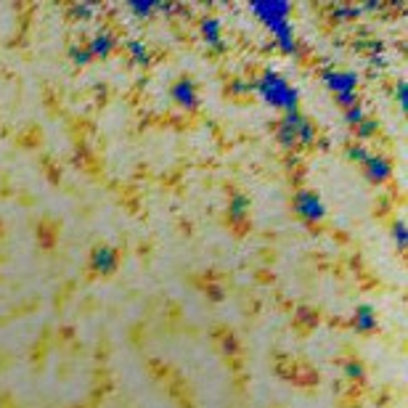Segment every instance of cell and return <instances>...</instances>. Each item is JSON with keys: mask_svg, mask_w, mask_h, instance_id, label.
<instances>
[{"mask_svg": "<svg viewBox=\"0 0 408 408\" xmlns=\"http://www.w3.org/2000/svg\"><path fill=\"white\" fill-rule=\"evenodd\" d=\"M127 51H130V59L136 61V64H149V61H152L149 48L143 46L141 40H130V43H127Z\"/></svg>", "mask_w": 408, "mask_h": 408, "instance_id": "5bb4252c", "label": "cell"}, {"mask_svg": "<svg viewBox=\"0 0 408 408\" xmlns=\"http://www.w3.org/2000/svg\"><path fill=\"white\" fill-rule=\"evenodd\" d=\"M348 374H353V377H363V369L358 366V363H350V366H348Z\"/></svg>", "mask_w": 408, "mask_h": 408, "instance_id": "cb8c5ba5", "label": "cell"}, {"mask_svg": "<svg viewBox=\"0 0 408 408\" xmlns=\"http://www.w3.org/2000/svg\"><path fill=\"white\" fill-rule=\"evenodd\" d=\"M247 207H249V199L242 197V194H236V197L231 199V220H242L244 215H247Z\"/></svg>", "mask_w": 408, "mask_h": 408, "instance_id": "9a60e30c", "label": "cell"}, {"mask_svg": "<svg viewBox=\"0 0 408 408\" xmlns=\"http://www.w3.org/2000/svg\"><path fill=\"white\" fill-rule=\"evenodd\" d=\"M93 14H96V8H93L91 3H80V6H75V16H77V19H91Z\"/></svg>", "mask_w": 408, "mask_h": 408, "instance_id": "7402d4cb", "label": "cell"}, {"mask_svg": "<svg viewBox=\"0 0 408 408\" xmlns=\"http://www.w3.org/2000/svg\"><path fill=\"white\" fill-rule=\"evenodd\" d=\"M114 46H117V40L109 32H98L91 40V46H88V53H91V59H109Z\"/></svg>", "mask_w": 408, "mask_h": 408, "instance_id": "7c38bea8", "label": "cell"}, {"mask_svg": "<svg viewBox=\"0 0 408 408\" xmlns=\"http://www.w3.org/2000/svg\"><path fill=\"white\" fill-rule=\"evenodd\" d=\"M393 236H395V244H398L400 249H406V223H395Z\"/></svg>", "mask_w": 408, "mask_h": 408, "instance_id": "ffe728a7", "label": "cell"}, {"mask_svg": "<svg viewBox=\"0 0 408 408\" xmlns=\"http://www.w3.org/2000/svg\"><path fill=\"white\" fill-rule=\"evenodd\" d=\"M91 265H93V271L109 276V273L117 271V252H114L112 247H98V249H93Z\"/></svg>", "mask_w": 408, "mask_h": 408, "instance_id": "30bf717a", "label": "cell"}, {"mask_svg": "<svg viewBox=\"0 0 408 408\" xmlns=\"http://www.w3.org/2000/svg\"><path fill=\"white\" fill-rule=\"evenodd\" d=\"M249 8L268 30L281 21H289V3H284V0H255V3H249Z\"/></svg>", "mask_w": 408, "mask_h": 408, "instance_id": "3957f363", "label": "cell"}, {"mask_svg": "<svg viewBox=\"0 0 408 408\" xmlns=\"http://www.w3.org/2000/svg\"><path fill=\"white\" fill-rule=\"evenodd\" d=\"M323 85L334 96H350L358 88V75L355 72H339V69H326L323 72Z\"/></svg>", "mask_w": 408, "mask_h": 408, "instance_id": "5b68a950", "label": "cell"}, {"mask_svg": "<svg viewBox=\"0 0 408 408\" xmlns=\"http://www.w3.org/2000/svg\"><path fill=\"white\" fill-rule=\"evenodd\" d=\"M127 8L136 16H141V19H152L154 14H162V11H175L178 6H172V3H154V0H133V3H127Z\"/></svg>", "mask_w": 408, "mask_h": 408, "instance_id": "8fae6325", "label": "cell"}, {"mask_svg": "<svg viewBox=\"0 0 408 408\" xmlns=\"http://www.w3.org/2000/svg\"><path fill=\"white\" fill-rule=\"evenodd\" d=\"M363 117H366V112H363V109H361L358 104L350 106V109H345V120H348L350 125H353V127H355V125H358V122H361Z\"/></svg>", "mask_w": 408, "mask_h": 408, "instance_id": "e0dca14e", "label": "cell"}, {"mask_svg": "<svg viewBox=\"0 0 408 408\" xmlns=\"http://www.w3.org/2000/svg\"><path fill=\"white\" fill-rule=\"evenodd\" d=\"M358 11L361 8H348V6H337L334 8V14L339 16V19H353V16H358Z\"/></svg>", "mask_w": 408, "mask_h": 408, "instance_id": "603a6c76", "label": "cell"}, {"mask_svg": "<svg viewBox=\"0 0 408 408\" xmlns=\"http://www.w3.org/2000/svg\"><path fill=\"white\" fill-rule=\"evenodd\" d=\"M202 37H204V43L215 51H223V24H220V19L218 16H204L202 19Z\"/></svg>", "mask_w": 408, "mask_h": 408, "instance_id": "ba28073f", "label": "cell"}, {"mask_svg": "<svg viewBox=\"0 0 408 408\" xmlns=\"http://www.w3.org/2000/svg\"><path fill=\"white\" fill-rule=\"evenodd\" d=\"M353 323H355V329H358V332H363V334L374 332V329H377V316H374V308H371V305H361V308L355 310Z\"/></svg>", "mask_w": 408, "mask_h": 408, "instance_id": "4fadbf2b", "label": "cell"}, {"mask_svg": "<svg viewBox=\"0 0 408 408\" xmlns=\"http://www.w3.org/2000/svg\"><path fill=\"white\" fill-rule=\"evenodd\" d=\"M249 91H255L265 104L276 106V109H281V112H297V106H300V91L287 82L284 77L278 75V72H265V75H260L249 85Z\"/></svg>", "mask_w": 408, "mask_h": 408, "instance_id": "6da1fadb", "label": "cell"}, {"mask_svg": "<svg viewBox=\"0 0 408 408\" xmlns=\"http://www.w3.org/2000/svg\"><path fill=\"white\" fill-rule=\"evenodd\" d=\"M355 130H358V138H371L377 133V122L369 120V117H363L358 125H355Z\"/></svg>", "mask_w": 408, "mask_h": 408, "instance_id": "2e32d148", "label": "cell"}, {"mask_svg": "<svg viewBox=\"0 0 408 408\" xmlns=\"http://www.w3.org/2000/svg\"><path fill=\"white\" fill-rule=\"evenodd\" d=\"M348 157L353 159V162H361V165H363V162H366L371 154H369V149H366V146H350Z\"/></svg>", "mask_w": 408, "mask_h": 408, "instance_id": "ac0fdd59", "label": "cell"}, {"mask_svg": "<svg viewBox=\"0 0 408 408\" xmlns=\"http://www.w3.org/2000/svg\"><path fill=\"white\" fill-rule=\"evenodd\" d=\"M294 210L297 215L308 220V223H321L323 218H326V204H323V199L313 194V191H300L297 197H294Z\"/></svg>", "mask_w": 408, "mask_h": 408, "instance_id": "277c9868", "label": "cell"}, {"mask_svg": "<svg viewBox=\"0 0 408 408\" xmlns=\"http://www.w3.org/2000/svg\"><path fill=\"white\" fill-rule=\"evenodd\" d=\"M271 32H273L276 46L281 48L284 53H289V56H297V37H294V30H292L289 21H281V24L271 27Z\"/></svg>", "mask_w": 408, "mask_h": 408, "instance_id": "9c48e42d", "label": "cell"}, {"mask_svg": "<svg viewBox=\"0 0 408 408\" xmlns=\"http://www.w3.org/2000/svg\"><path fill=\"white\" fill-rule=\"evenodd\" d=\"M363 170H366V178L371 183H387L390 181V175H393V165H390V159H384V157H369L366 162H363Z\"/></svg>", "mask_w": 408, "mask_h": 408, "instance_id": "52a82bcc", "label": "cell"}, {"mask_svg": "<svg viewBox=\"0 0 408 408\" xmlns=\"http://www.w3.org/2000/svg\"><path fill=\"white\" fill-rule=\"evenodd\" d=\"M69 56L75 59V64H88V61H91L88 48H72V51H69Z\"/></svg>", "mask_w": 408, "mask_h": 408, "instance_id": "44dd1931", "label": "cell"}, {"mask_svg": "<svg viewBox=\"0 0 408 408\" xmlns=\"http://www.w3.org/2000/svg\"><path fill=\"white\" fill-rule=\"evenodd\" d=\"M276 136H278V143L287 146V149H292V146H308V143L316 141V127H313V122L308 120L305 114L289 112L287 117L281 120V125H278Z\"/></svg>", "mask_w": 408, "mask_h": 408, "instance_id": "7a4b0ae2", "label": "cell"}, {"mask_svg": "<svg viewBox=\"0 0 408 408\" xmlns=\"http://www.w3.org/2000/svg\"><path fill=\"white\" fill-rule=\"evenodd\" d=\"M395 96H398V104H400V109H406V106H408V85H406V80H398V85H395Z\"/></svg>", "mask_w": 408, "mask_h": 408, "instance_id": "d6986e66", "label": "cell"}, {"mask_svg": "<svg viewBox=\"0 0 408 408\" xmlns=\"http://www.w3.org/2000/svg\"><path fill=\"white\" fill-rule=\"evenodd\" d=\"M170 96H172V101H178L181 106H186V109H197L199 104V91L197 85L188 80V77H181L175 85H172V91H170Z\"/></svg>", "mask_w": 408, "mask_h": 408, "instance_id": "8992f818", "label": "cell"}]
</instances>
